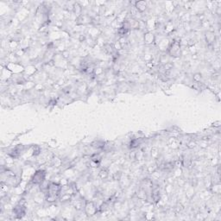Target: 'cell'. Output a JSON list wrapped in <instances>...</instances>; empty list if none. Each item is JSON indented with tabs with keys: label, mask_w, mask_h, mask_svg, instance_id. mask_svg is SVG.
I'll list each match as a JSON object with an SVG mask.
<instances>
[{
	"label": "cell",
	"mask_w": 221,
	"mask_h": 221,
	"mask_svg": "<svg viewBox=\"0 0 221 221\" xmlns=\"http://www.w3.org/2000/svg\"><path fill=\"white\" fill-rule=\"evenodd\" d=\"M44 179H45V172L40 170L34 174L32 178V182L35 184H39V183H41L44 181Z\"/></svg>",
	"instance_id": "6da1fadb"
},
{
	"label": "cell",
	"mask_w": 221,
	"mask_h": 221,
	"mask_svg": "<svg viewBox=\"0 0 221 221\" xmlns=\"http://www.w3.org/2000/svg\"><path fill=\"white\" fill-rule=\"evenodd\" d=\"M136 6H137V8L139 10V11H144L145 8H146V3L145 2H143V1H140V2H138L137 4H136Z\"/></svg>",
	"instance_id": "7a4b0ae2"
}]
</instances>
